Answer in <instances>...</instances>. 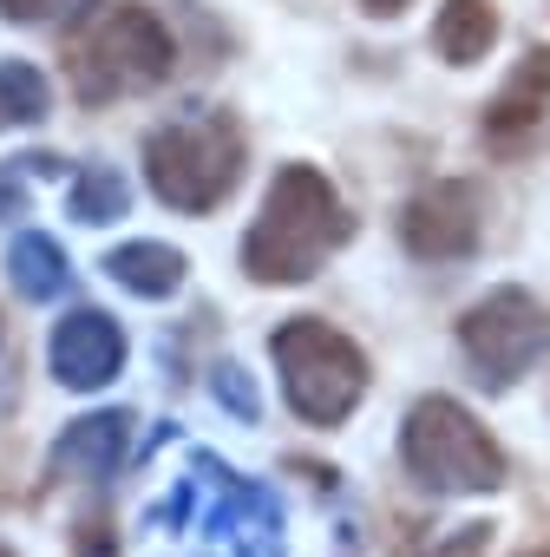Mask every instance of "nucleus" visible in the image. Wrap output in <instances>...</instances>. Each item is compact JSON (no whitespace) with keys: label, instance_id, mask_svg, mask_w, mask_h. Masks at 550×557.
<instances>
[{"label":"nucleus","instance_id":"7ed1b4c3","mask_svg":"<svg viewBox=\"0 0 550 557\" xmlns=\"http://www.w3.org/2000/svg\"><path fill=\"white\" fill-rule=\"evenodd\" d=\"M145 177L158 203L184 216H210L242 184V132L229 112H190L145 138Z\"/></svg>","mask_w":550,"mask_h":557},{"label":"nucleus","instance_id":"ddd939ff","mask_svg":"<svg viewBox=\"0 0 550 557\" xmlns=\"http://www.w3.org/2000/svg\"><path fill=\"white\" fill-rule=\"evenodd\" d=\"M8 269H14V289L27 296V302H53L60 289H66V256H60V243L53 236H14V249H8Z\"/></svg>","mask_w":550,"mask_h":557},{"label":"nucleus","instance_id":"1a4fd4ad","mask_svg":"<svg viewBox=\"0 0 550 557\" xmlns=\"http://www.w3.org/2000/svg\"><path fill=\"white\" fill-rule=\"evenodd\" d=\"M543 106H550V47H530V53L517 60V73L504 79V92L485 106V138H491L498 151L530 145L537 125H543Z\"/></svg>","mask_w":550,"mask_h":557},{"label":"nucleus","instance_id":"f257e3e1","mask_svg":"<svg viewBox=\"0 0 550 557\" xmlns=\"http://www.w3.org/2000/svg\"><path fill=\"white\" fill-rule=\"evenodd\" d=\"M348 210H341V190L315 171V164H283L262 197V216L249 223L242 236V269L249 283H309L322 269L328 249L348 243Z\"/></svg>","mask_w":550,"mask_h":557},{"label":"nucleus","instance_id":"4468645a","mask_svg":"<svg viewBox=\"0 0 550 557\" xmlns=\"http://www.w3.org/2000/svg\"><path fill=\"white\" fill-rule=\"evenodd\" d=\"M53 112V86L40 66L27 60H0V132H14V125H40Z\"/></svg>","mask_w":550,"mask_h":557},{"label":"nucleus","instance_id":"2eb2a0df","mask_svg":"<svg viewBox=\"0 0 550 557\" xmlns=\"http://www.w3.org/2000/svg\"><path fill=\"white\" fill-rule=\"evenodd\" d=\"M125 177L112 171V164H86L79 177H73V190H66V203H73V216L79 223H112V216H125Z\"/></svg>","mask_w":550,"mask_h":557},{"label":"nucleus","instance_id":"423d86ee","mask_svg":"<svg viewBox=\"0 0 550 557\" xmlns=\"http://www.w3.org/2000/svg\"><path fill=\"white\" fill-rule=\"evenodd\" d=\"M459 342H465V355H472V368H478L485 381L511 387V381L543 355V342H550V315H543L537 296H524V289H491L485 302L465 309Z\"/></svg>","mask_w":550,"mask_h":557},{"label":"nucleus","instance_id":"f03ea898","mask_svg":"<svg viewBox=\"0 0 550 557\" xmlns=\"http://www.w3.org/2000/svg\"><path fill=\"white\" fill-rule=\"evenodd\" d=\"M171 66H177V40L138 0L79 8V27L66 34V73L86 106H105L118 92H151L171 79Z\"/></svg>","mask_w":550,"mask_h":557},{"label":"nucleus","instance_id":"a211bd4d","mask_svg":"<svg viewBox=\"0 0 550 557\" xmlns=\"http://www.w3.org/2000/svg\"><path fill=\"white\" fill-rule=\"evenodd\" d=\"M485 544H491V524H459L433 557H485Z\"/></svg>","mask_w":550,"mask_h":557},{"label":"nucleus","instance_id":"9b49d317","mask_svg":"<svg viewBox=\"0 0 550 557\" xmlns=\"http://www.w3.org/2000/svg\"><path fill=\"white\" fill-rule=\"evenodd\" d=\"M105 275H112L118 289L145 296V302H164V296L184 289V256L171 243H118L105 256Z\"/></svg>","mask_w":550,"mask_h":557},{"label":"nucleus","instance_id":"5701e85b","mask_svg":"<svg viewBox=\"0 0 550 557\" xmlns=\"http://www.w3.org/2000/svg\"><path fill=\"white\" fill-rule=\"evenodd\" d=\"M0 557H14V550H0Z\"/></svg>","mask_w":550,"mask_h":557},{"label":"nucleus","instance_id":"f8f14e48","mask_svg":"<svg viewBox=\"0 0 550 557\" xmlns=\"http://www.w3.org/2000/svg\"><path fill=\"white\" fill-rule=\"evenodd\" d=\"M433 47L446 66H478L498 47V8L491 0H446L433 21Z\"/></svg>","mask_w":550,"mask_h":557},{"label":"nucleus","instance_id":"6ab92c4d","mask_svg":"<svg viewBox=\"0 0 550 557\" xmlns=\"http://www.w3.org/2000/svg\"><path fill=\"white\" fill-rule=\"evenodd\" d=\"M21 203H27V190H21V177H14V171H0V216H14Z\"/></svg>","mask_w":550,"mask_h":557},{"label":"nucleus","instance_id":"f3484780","mask_svg":"<svg viewBox=\"0 0 550 557\" xmlns=\"http://www.w3.org/2000/svg\"><path fill=\"white\" fill-rule=\"evenodd\" d=\"M216 400H229L242 420H255V394H249V381H242V368H216Z\"/></svg>","mask_w":550,"mask_h":557},{"label":"nucleus","instance_id":"39448f33","mask_svg":"<svg viewBox=\"0 0 550 557\" xmlns=\"http://www.w3.org/2000/svg\"><path fill=\"white\" fill-rule=\"evenodd\" d=\"M400 459H407V472H413L420 485H433V492H491V485H504V453H498V440H491L459 400H446V394H433V400H420V407L407 413Z\"/></svg>","mask_w":550,"mask_h":557},{"label":"nucleus","instance_id":"412c9836","mask_svg":"<svg viewBox=\"0 0 550 557\" xmlns=\"http://www.w3.org/2000/svg\"><path fill=\"white\" fill-rule=\"evenodd\" d=\"M413 8V0H361V14H374V21H400Z\"/></svg>","mask_w":550,"mask_h":557},{"label":"nucleus","instance_id":"9d476101","mask_svg":"<svg viewBox=\"0 0 550 557\" xmlns=\"http://www.w3.org/2000/svg\"><path fill=\"white\" fill-rule=\"evenodd\" d=\"M132 446V413H86L60 433L53 446V472L60 479H105Z\"/></svg>","mask_w":550,"mask_h":557},{"label":"nucleus","instance_id":"4be33fe9","mask_svg":"<svg viewBox=\"0 0 550 557\" xmlns=\"http://www.w3.org/2000/svg\"><path fill=\"white\" fill-rule=\"evenodd\" d=\"M524 557H550V550H524Z\"/></svg>","mask_w":550,"mask_h":557},{"label":"nucleus","instance_id":"6e6552de","mask_svg":"<svg viewBox=\"0 0 550 557\" xmlns=\"http://www.w3.org/2000/svg\"><path fill=\"white\" fill-rule=\"evenodd\" d=\"M47 355H53L60 387L92 394V387H105V381L125 368V335H118V322H112V315H99V309H73L66 322H53Z\"/></svg>","mask_w":550,"mask_h":557},{"label":"nucleus","instance_id":"0eeeda50","mask_svg":"<svg viewBox=\"0 0 550 557\" xmlns=\"http://www.w3.org/2000/svg\"><path fill=\"white\" fill-rule=\"evenodd\" d=\"M400 243L420 256V262H459L478 249V190L446 177V184H426L407 216H400Z\"/></svg>","mask_w":550,"mask_h":557},{"label":"nucleus","instance_id":"aec40b11","mask_svg":"<svg viewBox=\"0 0 550 557\" xmlns=\"http://www.w3.org/2000/svg\"><path fill=\"white\" fill-rule=\"evenodd\" d=\"M79 557H105V524H99V518L79 524Z\"/></svg>","mask_w":550,"mask_h":557},{"label":"nucleus","instance_id":"20e7f679","mask_svg":"<svg viewBox=\"0 0 550 557\" xmlns=\"http://www.w3.org/2000/svg\"><path fill=\"white\" fill-rule=\"evenodd\" d=\"M275 368H283L289 407L309 426H341L367 394V355L322 315H296L275 329Z\"/></svg>","mask_w":550,"mask_h":557},{"label":"nucleus","instance_id":"dca6fc26","mask_svg":"<svg viewBox=\"0 0 550 557\" xmlns=\"http://www.w3.org/2000/svg\"><path fill=\"white\" fill-rule=\"evenodd\" d=\"M8 21H53V14H79V0H0Z\"/></svg>","mask_w":550,"mask_h":557}]
</instances>
